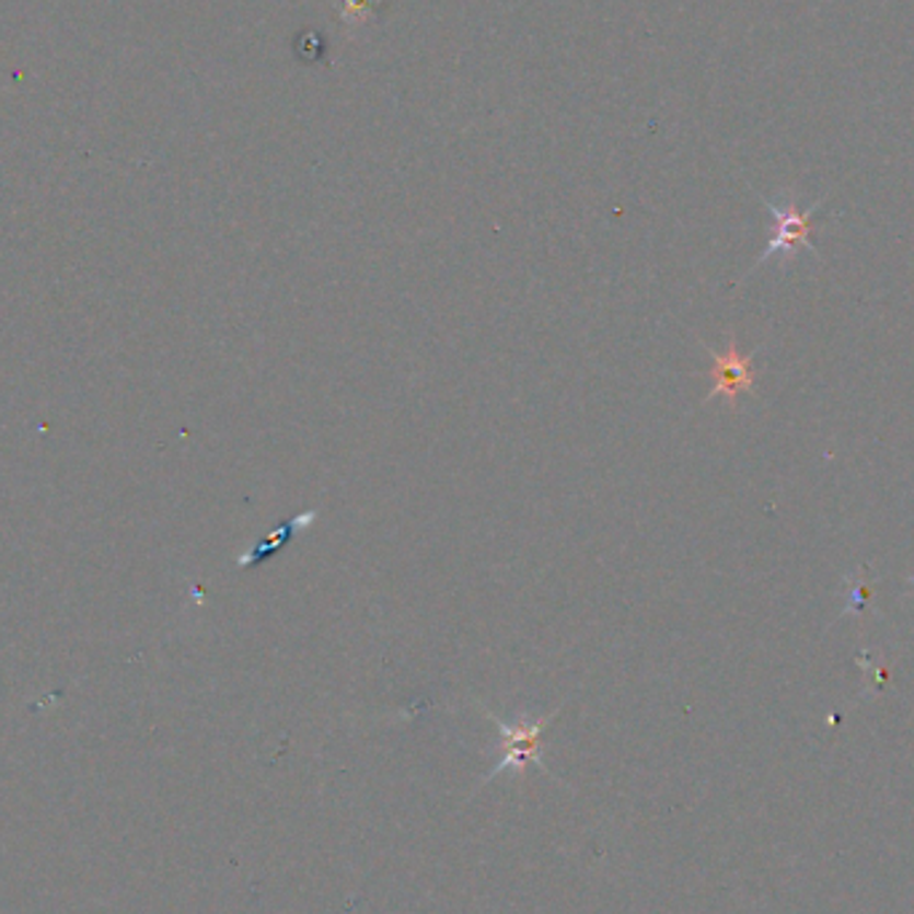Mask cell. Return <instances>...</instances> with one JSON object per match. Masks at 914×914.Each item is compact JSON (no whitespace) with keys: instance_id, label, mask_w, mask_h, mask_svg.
<instances>
[{"instance_id":"cell-1","label":"cell","mask_w":914,"mask_h":914,"mask_svg":"<svg viewBox=\"0 0 914 914\" xmlns=\"http://www.w3.org/2000/svg\"><path fill=\"white\" fill-rule=\"evenodd\" d=\"M484 711H487V709H484ZM487 717L493 719L495 728H498V732H500V738H504V741H500V747H504V754H500L498 765L493 767V773H489L487 780L498 776V773H506V771L522 773L524 767L530 765V762L543 771V760L537 756V752H541L543 732H546L548 725L554 722L556 711L548 714L546 719H519V722H506V719H500L498 714H493V711H487Z\"/></svg>"},{"instance_id":"cell-2","label":"cell","mask_w":914,"mask_h":914,"mask_svg":"<svg viewBox=\"0 0 914 914\" xmlns=\"http://www.w3.org/2000/svg\"><path fill=\"white\" fill-rule=\"evenodd\" d=\"M765 206L773 215V222H776V233L767 241L765 252L760 254L756 265H762L771 257L791 259L800 250H813V244H810V241H813V220H810V217L819 209V204L810 211H802L795 198H780V201H776V198H765Z\"/></svg>"},{"instance_id":"cell-3","label":"cell","mask_w":914,"mask_h":914,"mask_svg":"<svg viewBox=\"0 0 914 914\" xmlns=\"http://www.w3.org/2000/svg\"><path fill=\"white\" fill-rule=\"evenodd\" d=\"M711 356V378L714 385L706 396V402L711 398H725L730 409H738V393H752L756 389V372L752 367L754 356L741 354L738 350L736 335H730L728 350H709Z\"/></svg>"},{"instance_id":"cell-4","label":"cell","mask_w":914,"mask_h":914,"mask_svg":"<svg viewBox=\"0 0 914 914\" xmlns=\"http://www.w3.org/2000/svg\"><path fill=\"white\" fill-rule=\"evenodd\" d=\"M319 519V508H311V511H302L298 513L294 519H289L287 524L278 527L276 532H270L268 537H263V541L254 546L250 554H241L239 556V567H257L263 565L265 559H270V556L276 554V551H281L284 546H289V543L294 541V535L298 532L305 530V527H313V522Z\"/></svg>"},{"instance_id":"cell-5","label":"cell","mask_w":914,"mask_h":914,"mask_svg":"<svg viewBox=\"0 0 914 914\" xmlns=\"http://www.w3.org/2000/svg\"><path fill=\"white\" fill-rule=\"evenodd\" d=\"M369 5H372V0H343L340 3L343 22L350 24V27H356L359 22H365V16L369 14Z\"/></svg>"}]
</instances>
